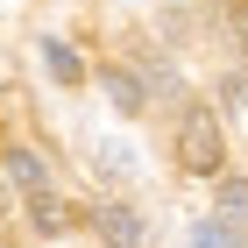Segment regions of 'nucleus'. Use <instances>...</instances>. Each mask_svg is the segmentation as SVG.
Segmentation results:
<instances>
[{"mask_svg":"<svg viewBox=\"0 0 248 248\" xmlns=\"http://www.w3.org/2000/svg\"><path fill=\"white\" fill-rule=\"evenodd\" d=\"M177 170H191V177L227 170V135H220L213 107H185V121H177Z\"/></svg>","mask_w":248,"mask_h":248,"instance_id":"1","label":"nucleus"},{"mask_svg":"<svg viewBox=\"0 0 248 248\" xmlns=\"http://www.w3.org/2000/svg\"><path fill=\"white\" fill-rule=\"evenodd\" d=\"M93 234L107 248H142L149 234H142V220H135V206H121V199H107V206H93Z\"/></svg>","mask_w":248,"mask_h":248,"instance_id":"2","label":"nucleus"},{"mask_svg":"<svg viewBox=\"0 0 248 248\" xmlns=\"http://www.w3.org/2000/svg\"><path fill=\"white\" fill-rule=\"evenodd\" d=\"M0 170H7V185H15V191H29V199L50 191V170H43L36 149H7V156H0Z\"/></svg>","mask_w":248,"mask_h":248,"instance_id":"3","label":"nucleus"},{"mask_svg":"<svg viewBox=\"0 0 248 248\" xmlns=\"http://www.w3.org/2000/svg\"><path fill=\"white\" fill-rule=\"evenodd\" d=\"M99 85H107V99H114L121 114H142V99H149V85H142L135 71H107Z\"/></svg>","mask_w":248,"mask_h":248,"instance_id":"4","label":"nucleus"},{"mask_svg":"<svg viewBox=\"0 0 248 248\" xmlns=\"http://www.w3.org/2000/svg\"><path fill=\"white\" fill-rule=\"evenodd\" d=\"M29 220H36V234H64L71 227V206H64L57 191H36V199H29Z\"/></svg>","mask_w":248,"mask_h":248,"instance_id":"5","label":"nucleus"},{"mask_svg":"<svg viewBox=\"0 0 248 248\" xmlns=\"http://www.w3.org/2000/svg\"><path fill=\"white\" fill-rule=\"evenodd\" d=\"M93 163H99L107 177H135V149L114 142V135H99V142H93Z\"/></svg>","mask_w":248,"mask_h":248,"instance_id":"6","label":"nucleus"},{"mask_svg":"<svg viewBox=\"0 0 248 248\" xmlns=\"http://www.w3.org/2000/svg\"><path fill=\"white\" fill-rule=\"evenodd\" d=\"M43 64H50V78H57V85H78V78H85V64H78V50H71V43H57V36L43 43Z\"/></svg>","mask_w":248,"mask_h":248,"instance_id":"7","label":"nucleus"},{"mask_svg":"<svg viewBox=\"0 0 248 248\" xmlns=\"http://www.w3.org/2000/svg\"><path fill=\"white\" fill-rule=\"evenodd\" d=\"M191 248H248V241H241V227H234V220H220V213H213V220H199V227H191Z\"/></svg>","mask_w":248,"mask_h":248,"instance_id":"8","label":"nucleus"},{"mask_svg":"<svg viewBox=\"0 0 248 248\" xmlns=\"http://www.w3.org/2000/svg\"><path fill=\"white\" fill-rule=\"evenodd\" d=\"M220 220L248 227V177H220Z\"/></svg>","mask_w":248,"mask_h":248,"instance_id":"9","label":"nucleus"},{"mask_svg":"<svg viewBox=\"0 0 248 248\" xmlns=\"http://www.w3.org/2000/svg\"><path fill=\"white\" fill-rule=\"evenodd\" d=\"M0 213H15V191H7V177H0Z\"/></svg>","mask_w":248,"mask_h":248,"instance_id":"10","label":"nucleus"}]
</instances>
